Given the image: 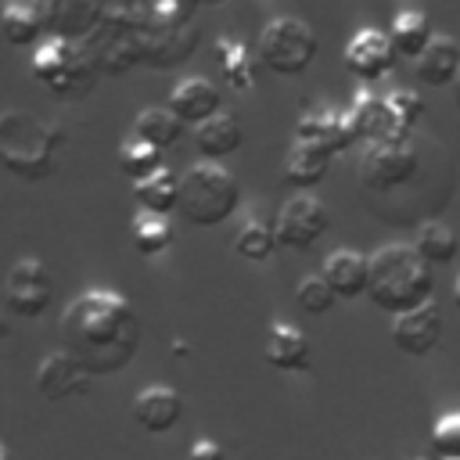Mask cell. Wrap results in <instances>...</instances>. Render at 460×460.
I'll use <instances>...</instances> for the list:
<instances>
[{
    "instance_id": "6da1fadb",
    "label": "cell",
    "mask_w": 460,
    "mask_h": 460,
    "mask_svg": "<svg viewBox=\"0 0 460 460\" xmlns=\"http://www.w3.org/2000/svg\"><path fill=\"white\" fill-rule=\"evenodd\" d=\"M61 352H68L90 377L119 374L133 363L144 341L137 309L104 288L75 295L61 313Z\"/></svg>"
},
{
    "instance_id": "7a4b0ae2",
    "label": "cell",
    "mask_w": 460,
    "mask_h": 460,
    "mask_svg": "<svg viewBox=\"0 0 460 460\" xmlns=\"http://www.w3.org/2000/svg\"><path fill=\"white\" fill-rule=\"evenodd\" d=\"M367 298L388 313L402 316L424 302L435 298V273L431 266L417 255L413 244H385L370 255V280H367Z\"/></svg>"
},
{
    "instance_id": "3957f363",
    "label": "cell",
    "mask_w": 460,
    "mask_h": 460,
    "mask_svg": "<svg viewBox=\"0 0 460 460\" xmlns=\"http://www.w3.org/2000/svg\"><path fill=\"white\" fill-rule=\"evenodd\" d=\"M65 133L54 122H43L29 108L0 111V165L29 183H40L54 172Z\"/></svg>"
},
{
    "instance_id": "277c9868",
    "label": "cell",
    "mask_w": 460,
    "mask_h": 460,
    "mask_svg": "<svg viewBox=\"0 0 460 460\" xmlns=\"http://www.w3.org/2000/svg\"><path fill=\"white\" fill-rule=\"evenodd\" d=\"M241 208V183L219 162H194L180 176V205L176 212L190 226H223Z\"/></svg>"
},
{
    "instance_id": "5b68a950",
    "label": "cell",
    "mask_w": 460,
    "mask_h": 460,
    "mask_svg": "<svg viewBox=\"0 0 460 460\" xmlns=\"http://www.w3.org/2000/svg\"><path fill=\"white\" fill-rule=\"evenodd\" d=\"M417 176H420V144L406 129H395L392 137L367 144L359 155V187L370 198H385L402 187H413Z\"/></svg>"
},
{
    "instance_id": "8992f818",
    "label": "cell",
    "mask_w": 460,
    "mask_h": 460,
    "mask_svg": "<svg viewBox=\"0 0 460 460\" xmlns=\"http://www.w3.org/2000/svg\"><path fill=\"white\" fill-rule=\"evenodd\" d=\"M29 68L47 86V93H54L61 101H79L97 83V68L86 58V50L79 43H68L58 36H47L43 43H36Z\"/></svg>"
},
{
    "instance_id": "52a82bcc",
    "label": "cell",
    "mask_w": 460,
    "mask_h": 460,
    "mask_svg": "<svg viewBox=\"0 0 460 460\" xmlns=\"http://www.w3.org/2000/svg\"><path fill=\"white\" fill-rule=\"evenodd\" d=\"M316 32L302 18H273L259 36V61L273 75H302L316 58Z\"/></svg>"
},
{
    "instance_id": "ba28073f",
    "label": "cell",
    "mask_w": 460,
    "mask_h": 460,
    "mask_svg": "<svg viewBox=\"0 0 460 460\" xmlns=\"http://www.w3.org/2000/svg\"><path fill=\"white\" fill-rule=\"evenodd\" d=\"M331 230V212L327 205L309 194V190H298L295 198H288L277 212V223H273V234H277V244L280 248H291V252H309L316 248V241Z\"/></svg>"
},
{
    "instance_id": "9c48e42d",
    "label": "cell",
    "mask_w": 460,
    "mask_h": 460,
    "mask_svg": "<svg viewBox=\"0 0 460 460\" xmlns=\"http://www.w3.org/2000/svg\"><path fill=\"white\" fill-rule=\"evenodd\" d=\"M50 302H54V277H50V270L40 259H32V255L18 259L7 270V277H4V305L14 316H22V320H36V316L47 313Z\"/></svg>"
},
{
    "instance_id": "30bf717a",
    "label": "cell",
    "mask_w": 460,
    "mask_h": 460,
    "mask_svg": "<svg viewBox=\"0 0 460 460\" xmlns=\"http://www.w3.org/2000/svg\"><path fill=\"white\" fill-rule=\"evenodd\" d=\"M43 32L68 40V43H83L93 36V29L101 25L108 0H32Z\"/></svg>"
},
{
    "instance_id": "8fae6325",
    "label": "cell",
    "mask_w": 460,
    "mask_h": 460,
    "mask_svg": "<svg viewBox=\"0 0 460 460\" xmlns=\"http://www.w3.org/2000/svg\"><path fill=\"white\" fill-rule=\"evenodd\" d=\"M442 334H446V316L435 298L402 316H392V345L406 356H417V359L431 356L442 345Z\"/></svg>"
},
{
    "instance_id": "7c38bea8",
    "label": "cell",
    "mask_w": 460,
    "mask_h": 460,
    "mask_svg": "<svg viewBox=\"0 0 460 460\" xmlns=\"http://www.w3.org/2000/svg\"><path fill=\"white\" fill-rule=\"evenodd\" d=\"M395 61H399V54H395L388 32H381V29H359L345 43V68L359 83H381L395 68Z\"/></svg>"
},
{
    "instance_id": "4fadbf2b",
    "label": "cell",
    "mask_w": 460,
    "mask_h": 460,
    "mask_svg": "<svg viewBox=\"0 0 460 460\" xmlns=\"http://www.w3.org/2000/svg\"><path fill=\"white\" fill-rule=\"evenodd\" d=\"M93 388V377L68 356V352H50L40 359L36 367V392L50 402H65V399H79Z\"/></svg>"
},
{
    "instance_id": "5bb4252c",
    "label": "cell",
    "mask_w": 460,
    "mask_h": 460,
    "mask_svg": "<svg viewBox=\"0 0 460 460\" xmlns=\"http://www.w3.org/2000/svg\"><path fill=\"white\" fill-rule=\"evenodd\" d=\"M180 417H183V399L169 385H151L133 395V424L147 435L172 431L180 424Z\"/></svg>"
},
{
    "instance_id": "9a60e30c",
    "label": "cell",
    "mask_w": 460,
    "mask_h": 460,
    "mask_svg": "<svg viewBox=\"0 0 460 460\" xmlns=\"http://www.w3.org/2000/svg\"><path fill=\"white\" fill-rule=\"evenodd\" d=\"M295 144H305V147H316L331 158H338L341 151H349L356 140L349 133V122H345V111H305L295 126Z\"/></svg>"
},
{
    "instance_id": "2e32d148",
    "label": "cell",
    "mask_w": 460,
    "mask_h": 460,
    "mask_svg": "<svg viewBox=\"0 0 460 460\" xmlns=\"http://www.w3.org/2000/svg\"><path fill=\"white\" fill-rule=\"evenodd\" d=\"M219 104H223V93L216 83L201 79V75H190V79H180L169 93V111L183 122V126H201L208 122L212 115H219Z\"/></svg>"
},
{
    "instance_id": "e0dca14e",
    "label": "cell",
    "mask_w": 460,
    "mask_h": 460,
    "mask_svg": "<svg viewBox=\"0 0 460 460\" xmlns=\"http://www.w3.org/2000/svg\"><path fill=\"white\" fill-rule=\"evenodd\" d=\"M262 356H266V363L273 370H284V374H302L313 363L309 338L295 323H288V320H273L270 323L266 341H262Z\"/></svg>"
},
{
    "instance_id": "ac0fdd59",
    "label": "cell",
    "mask_w": 460,
    "mask_h": 460,
    "mask_svg": "<svg viewBox=\"0 0 460 460\" xmlns=\"http://www.w3.org/2000/svg\"><path fill=\"white\" fill-rule=\"evenodd\" d=\"M320 277L327 280V288L334 291V298H359L367 295V280H370V255L356 252V248H334L323 259Z\"/></svg>"
},
{
    "instance_id": "d6986e66",
    "label": "cell",
    "mask_w": 460,
    "mask_h": 460,
    "mask_svg": "<svg viewBox=\"0 0 460 460\" xmlns=\"http://www.w3.org/2000/svg\"><path fill=\"white\" fill-rule=\"evenodd\" d=\"M345 122H349V133L356 144H374V140H385L395 133V119L385 104L381 93L374 90H359L352 108L345 111Z\"/></svg>"
},
{
    "instance_id": "ffe728a7",
    "label": "cell",
    "mask_w": 460,
    "mask_h": 460,
    "mask_svg": "<svg viewBox=\"0 0 460 460\" xmlns=\"http://www.w3.org/2000/svg\"><path fill=\"white\" fill-rule=\"evenodd\" d=\"M460 75V43L449 36H431L428 50L417 58V83L420 86H453Z\"/></svg>"
},
{
    "instance_id": "44dd1931",
    "label": "cell",
    "mask_w": 460,
    "mask_h": 460,
    "mask_svg": "<svg viewBox=\"0 0 460 460\" xmlns=\"http://www.w3.org/2000/svg\"><path fill=\"white\" fill-rule=\"evenodd\" d=\"M241 140H244V129L230 111H219L194 129V147H198L201 162H219V158L234 155L241 147Z\"/></svg>"
},
{
    "instance_id": "7402d4cb",
    "label": "cell",
    "mask_w": 460,
    "mask_h": 460,
    "mask_svg": "<svg viewBox=\"0 0 460 460\" xmlns=\"http://www.w3.org/2000/svg\"><path fill=\"white\" fill-rule=\"evenodd\" d=\"M133 198L140 201V212H155V216H169L180 205V176H172V169H158L147 180L133 183Z\"/></svg>"
},
{
    "instance_id": "603a6c76",
    "label": "cell",
    "mask_w": 460,
    "mask_h": 460,
    "mask_svg": "<svg viewBox=\"0 0 460 460\" xmlns=\"http://www.w3.org/2000/svg\"><path fill=\"white\" fill-rule=\"evenodd\" d=\"M388 40L399 58H420L431 43V22L424 11H399L388 25Z\"/></svg>"
},
{
    "instance_id": "cb8c5ba5",
    "label": "cell",
    "mask_w": 460,
    "mask_h": 460,
    "mask_svg": "<svg viewBox=\"0 0 460 460\" xmlns=\"http://www.w3.org/2000/svg\"><path fill=\"white\" fill-rule=\"evenodd\" d=\"M133 137H140L144 144L158 147V151H169L180 144L183 137V122L169 111V108H144L133 122Z\"/></svg>"
},
{
    "instance_id": "d4e9b609",
    "label": "cell",
    "mask_w": 460,
    "mask_h": 460,
    "mask_svg": "<svg viewBox=\"0 0 460 460\" xmlns=\"http://www.w3.org/2000/svg\"><path fill=\"white\" fill-rule=\"evenodd\" d=\"M331 162H334V158L323 155V151H316V147L291 144L288 162H284V180H288L291 187H298V190H309V187H316V183L327 176Z\"/></svg>"
},
{
    "instance_id": "484cf974",
    "label": "cell",
    "mask_w": 460,
    "mask_h": 460,
    "mask_svg": "<svg viewBox=\"0 0 460 460\" xmlns=\"http://www.w3.org/2000/svg\"><path fill=\"white\" fill-rule=\"evenodd\" d=\"M413 248H417V255H420L428 266H446V262L456 259L460 241H456V234H453L442 219H424V223H417V241H413Z\"/></svg>"
},
{
    "instance_id": "4316f807",
    "label": "cell",
    "mask_w": 460,
    "mask_h": 460,
    "mask_svg": "<svg viewBox=\"0 0 460 460\" xmlns=\"http://www.w3.org/2000/svg\"><path fill=\"white\" fill-rule=\"evenodd\" d=\"M0 32H4V40L11 47H32L43 36V22H40L32 4H18L14 0V4H7L0 11Z\"/></svg>"
},
{
    "instance_id": "83f0119b",
    "label": "cell",
    "mask_w": 460,
    "mask_h": 460,
    "mask_svg": "<svg viewBox=\"0 0 460 460\" xmlns=\"http://www.w3.org/2000/svg\"><path fill=\"white\" fill-rule=\"evenodd\" d=\"M216 61H219V72L223 79L234 86V90H248L252 79H255V58L248 54L244 43L237 40H216Z\"/></svg>"
},
{
    "instance_id": "f1b7e54d",
    "label": "cell",
    "mask_w": 460,
    "mask_h": 460,
    "mask_svg": "<svg viewBox=\"0 0 460 460\" xmlns=\"http://www.w3.org/2000/svg\"><path fill=\"white\" fill-rule=\"evenodd\" d=\"M129 234H133V248L140 255H162L172 244L169 219L165 216H155V212H137L133 223H129Z\"/></svg>"
},
{
    "instance_id": "f546056e",
    "label": "cell",
    "mask_w": 460,
    "mask_h": 460,
    "mask_svg": "<svg viewBox=\"0 0 460 460\" xmlns=\"http://www.w3.org/2000/svg\"><path fill=\"white\" fill-rule=\"evenodd\" d=\"M277 248H280V244H277L273 226L262 223V219H255V216L244 219V226H241L237 237H234V252H237L241 259H248V262H266Z\"/></svg>"
},
{
    "instance_id": "4dcf8cb0",
    "label": "cell",
    "mask_w": 460,
    "mask_h": 460,
    "mask_svg": "<svg viewBox=\"0 0 460 460\" xmlns=\"http://www.w3.org/2000/svg\"><path fill=\"white\" fill-rule=\"evenodd\" d=\"M119 169H122L133 183H140V180H147L151 172L162 169V151L151 147V144H144L140 137H129V140H122V147H119Z\"/></svg>"
},
{
    "instance_id": "1f68e13d",
    "label": "cell",
    "mask_w": 460,
    "mask_h": 460,
    "mask_svg": "<svg viewBox=\"0 0 460 460\" xmlns=\"http://www.w3.org/2000/svg\"><path fill=\"white\" fill-rule=\"evenodd\" d=\"M385 104H388V111H392V119H395V129H406V133H413L417 129V122H420V115H424V97L417 93V90H392V93H385Z\"/></svg>"
},
{
    "instance_id": "d6a6232c",
    "label": "cell",
    "mask_w": 460,
    "mask_h": 460,
    "mask_svg": "<svg viewBox=\"0 0 460 460\" xmlns=\"http://www.w3.org/2000/svg\"><path fill=\"white\" fill-rule=\"evenodd\" d=\"M295 298H298V309L302 313H309V316H323L338 298H334V291L327 288V280L320 277V273H309V277H302L298 280V288H295Z\"/></svg>"
},
{
    "instance_id": "836d02e7",
    "label": "cell",
    "mask_w": 460,
    "mask_h": 460,
    "mask_svg": "<svg viewBox=\"0 0 460 460\" xmlns=\"http://www.w3.org/2000/svg\"><path fill=\"white\" fill-rule=\"evenodd\" d=\"M431 449L438 460H460V410L442 413L431 428Z\"/></svg>"
},
{
    "instance_id": "e575fe53",
    "label": "cell",
    "mask_w": 460,
    "mask_h": 460,
    "mask_svg": "<svg viewBox=\"0 0 460 460\" xmlns=\"http://www.w3.org/2000/svg\"><path fill=\"white\" fill-rule=\"evenodd\" d=\"M187 460H226V449L216 438H198V442H190Z\"/></svg>"
},
{
    "instance_id": "d590c367",
    "label": "cell",
    "mask_w": 460,
    "mask_h": 460,
    "mask_svg": "<svg viewBox=\"0 0 460 460\" xmlns=\"http://www.w3.org/2000/svg\"><path fill=\"white\" fill-rule=\"evenodd\" d=\"M7 334H11V327H7V316H4V313H0V341H4V338H7Z\"/></svg>"
},
{
    "instance_id": "8d00e7d4",
    "label": "cell",
    "mask_w": 460,
    "mask_h": 460,
    "mask_svg": "<svg viewBox=\"0 0 460 460\" xmlns=\"http://www.w3.org/2000/svg\"><path fill=\"white\" fill-rule=\"evenodd\" d=\"M453 305H456V309H460V277H456V280H453Z\"/></svg>"
},
{
    "instance_id": "74e56055",
    "label": "cell",
    "mask_w": 460,
    "mask_h": 460,
    "mask_svg": "<svg viewBox=\"0 0 460 460\" xmlns=\"http://www.w3.org/2000/svg\"><path fill=\"white\" fill-rule=\"evenodd\" d=\"M453 101H456V108H460V75H456V83H453Z\"/></svg>"
},
{
    "instance_id": "f35d334b",
    "label": "cell",
    "mask_w": 460,
    "mask_h": 460,
    "mask_svg": "<svg viewBox=\"0 0 460 460\" xmlns=\"http://www.w3.org/2000/svg\"><path fill=\"white\" fill-rule=\"evenodd\" d=\"M0 460H14V456H11V449H7L4 442H0Z\"/></svg>"
},
{
    "instance_id": "ab89813d",
    "label": "cell",
    "mask_w": 460,
    "mask_h": 460,
    "mask_svg": "<svg viewBox=\"0 0 460 460\" xmlns=\"http://www.w3.org/2000/svg\"><path fill=\"white\" fill-rule=\"evenodd\" d=\"M198 4H208V7H216V4H223V0H198Z\"/></svg>"
}]
</instances>
